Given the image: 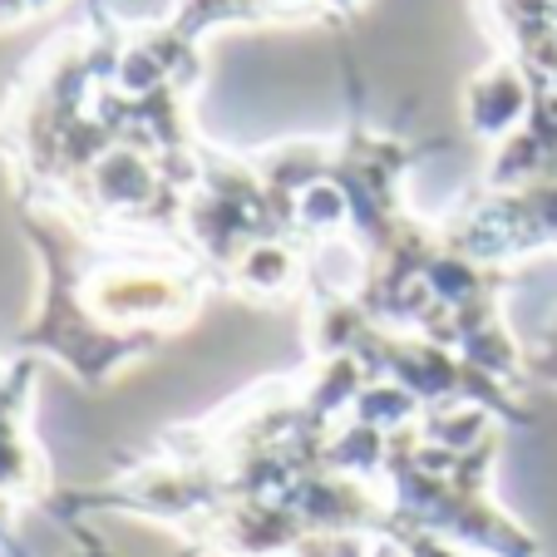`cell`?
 I'll return each mask as SVG.
<instances>
[{
  "label": "cell",
  "instance_id": "7a4b0ae2",
  "mask_svg": "<svg viewBox=\"0 0 557 557\" xmlns=\"http://www.w3.org/2000/svg\"><path fill=\"white\" fill-rule=\"evenodd\" d=\"M528 114H533V74H528L513 54L488 64L469 85V95H463V119H469V128L479 138H488V144L513 138L518 128L528 124Z\"/></svg>",
  "mask_w": 557,
  "mask_h": 557
},
{
  "label": "cell",
  "instance_id": "6da1fadb",
  "mask_svg": "<svg viewBox=\"0 0 557 557\" xmlns=\"http://www.w3.org/2000/svg\"><path fill=\"white\" fill-rule=\"evenodd\" d=\"M89 306L109 315L114 326H153V321H178L193 306V286L163 276L158 267H109L89 282Z\"/></svg>",
  "mask_w": 557,
  "mask_h": 557
},
{
  "label": "cell",
  "instance_id": "277c9868",
  "mask_svg": "<svg viewBox=\"0 0 557 557\" xmlns=\"http://www.w3.org/2000/svg\"><path fill=\"white\" fill-rule=\"evenodd\" d=\"M321 5H331V11H336V15H350V11H356V5H360V0H321Z\"/></svg>",
  "mask_w": 557,
  "mask_h": 557
},
{
  "label": "cell",
  "instance_id": "3957f363",
  "mask_svg": "<svg viewBox=\"0 0 557 557\" xmlns=\"http://www.w3.org/2000/svg\"><path fill=\"white\" fill-rule=\"evenodd\" d=\"M296 276H301V257H296V247L286 243V237H262V243H252L237 257V267H232V282H243L247 292H257V296L286 292Z\"/></svg>",
  "mask_w": 557,
  "mask_h": 557
}]
</instances>
